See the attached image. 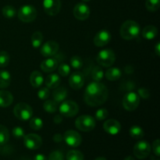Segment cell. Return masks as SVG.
<instances>
[{"label": "cell", "instance_id": "cell-50", "mask_svg": "<svg viewBox=\"0 0 160 160\" xmlns=\"http://www.w3.org/2000/svg\"><path fill=\"white\" fill-rule=\"evenodd\" d=\"M21 160H31V159H28V158H22Z\"/></svg>", "mask_w": 160, "mask_h": 160}, {"label": "cell", "instance_id": "cell-25", "mask_svg": "<svg viewBox=\"0 0 160 160\" xmlns=\"http://www.w3.org/2000/svg\"><path fill=\"white\" fill-rule=\"evenodd\" d=\"M11 83V75L7 70L0 71V88H6Z\"/></svg>", "mask_w": 160, "mask_h": 160}, {"label": "cell", "instance_id": "cell-14", "mask_svg": "<svg viewBox=\"0 0 160 160\" xmlns=\"http://www.w3.org/2000/svg\"><path fill=\"white\" fill-rule=\"evenodd\" d=\"M73 13L75 18L78 20H85L90 16V9L85 3L80 2L74 6Z\"/></svg>", "mask_w": 160, "mask_h": 160}, {"label": "cell", "instance_id": "cell-27", "mask_svg": "<svg viewBox=\"0 0 160 160\" xmlns=\"http://www.w3.org/2000/svg\"><path fill=\"white\" fill-rule=\"evenodd\" d=\"M43 42V35L40 31H35L31 36V43L34 48H40Z\"/></svg>", "mask_w": 160, "mask_h": 160}, {"label": "cell", "instance_id": "cell-43", "mask_svg": "<svg viewBox=\"0 0 160 160\" xmlns=\"http://www.w3.org/2000/svg\"><path fill=\"white\" fill-rule=\"evenodd\" d=\"M138 96L140 98H143V99H148L150 96V92L148 89L144 88H142L138 89Z\"/></svg>", "mask_w": 160, "mask_h": 160}, {"label": "cell", "instance_id": "cell-29", "mask_svg": "<svg viewBox=\"0 0 160 160\" xmlns=\"http://www.w3.org/2000/svg\"><path fill=\"white\" fill-rule=\"evenodd\" d=\"M9 133L7 128L0 124V145H4L9 142Z\"/></svg>", "mask_w": 160, "mask_h": 160}, {"label": "cell", "instance_id": "cell-24", "mask_svg": "<svg viewBox=\"0 0 160 160\" xmlns=\"http://www.w3.org/2000/svg\"><path fill=\"white\" fill-rule=\"evenodd\" d=\"M121 75L122 72L120 69L117 68V67H110L106 72L105 76H106V79L109 80V81H115L120 79L121 78Z\"/></svg>", "mask_w": 160, "mask_h": 160}, {"label": "cell", "instance_id": "cell-11", "mask_svg": "<svg viewBox=\"0 0 160 160\" xmlns=\"http://www.w3.org/2000/svg\"><path fill=\"white\" fill-rule=\"evenodd\" d=\"M63 140L69 146L73 147V148L80 146L82 142L81 134L73 130H69L64 133Z\"/></svg>", "mask_w": 160, "mask_h": 160}, {"label": "cell", "instance_id": "cell-18", "mask_svg": "<svg viewBox=\"0 0 160 160\" xmlns=\"http://www.w3.org/2000/svg\"><path fill=\"white\" fill-rule=\"evenodd\" d=\"M59 66L58 60L54 58H48L42 62L40 67L41 69L45 73H50L56 70Z\"/></svg>", "mask_w": 160, "mask_h": 160}, {"label": "cell", "instance_id": "cell-10", "mask_svg": "<svg viewBox=\"0 0 160 160\" xmlns=\"http://www.w3.org/2000/svg\"><path fill=\"white\" fill-rule=\"evenodd\" d=\"M23 144L30 150H37L42 146V139L36 134H28L23 137Z\"/></svg>", "mask_w": 160, "mask_h": 160}, {"label": "cell", "instance_id": "cell-5", "mask_svg": "<svg viewBox=\"0 0 160 160\" xmlns=\"http://www.w3.org/2000/svg\"><path fill=\"white\" fill-rule=\"evenodd\" d=\"M96 122L94 117L89 115H82L78 117L75 121V126L79 131L89 132L95 128Z\"/></svg>", "mask_w": 160, "mask_h": 160}, {"label": "cell", "instance_id": "cell-8", "mask_svg": "<svg viewBox=\"0 0 160 160\" xmlns=\"http://www.w3.org/2000/svg\"><path fill=\"white\" fill-rule=\"evenodd\" d=\"M140 103V97L136 92H130L124 95L123 98V106L126 110L134 111L138 107Z\"/></svg>", "mask_w": 160, "mask_h": 160}, {"label": "cell", "instance_id": "cell-46", "mask_svg": "<svg viewBox=\"0 0 160 160\" xmlns=\"http://www.w3.org/2000/svg\"><path fill=\"white\" fill-rule=\"evenodd\" d=\"M34 160H48L46 156L43 154H37L34 156Z\"/></svg>", "mask_w": 160, "mask_h": 160}, {"label": "cell", "instance_id": "cell-16", "mask_svg": "<svg viewBox=\"0 0 160 160\" xmlns=\"http://www.w3.org/2000/svg\"><path fill=\"white\" fill-rule=\"evenodd\" d=\"M103 129L109 134L116 135L120 133V130H121V124L118 120H114V119H109L103 123Z\"/></svg>", "mask_w": 160, "mask_h": 160}, {"label": "cell", "instance_id": "cell-15", "mask_svg": "<svg viewBox=\"0 0 160 160\" xmlns=\"http://www.w3.org/2000/svg\"><path fill=\"white\" fill-rule=\"evenodd\" d=\"M111 41V34L106 29L101 30L95 34L94 38V44L97 47H103Z\"/></svg>", "mask_w": 160, "mask_h": 160}, {"label": "cell", "instance_id": "cell-7", "mask_svg": "<svg viewBox=\"0 0 160 160\" xmlns=\"http://www.w3.org/2000/svg\"><path fill=\"white\" fill-rule=\"evenodd\" d=\"M59 112L66 117H73L78 113L79 106L75 102L72 100L63 101L59 106Z\"/></svg>", "mask_w": 160, "mask_h": 160}, {"label": "cell", "instance_id": "cell-45", "mask_svg": "<svg viewBox=\"0 0 160 160\" xmlns=\"http://www.w3.org/2000/svg\"><path fill=\"white\" fill-rule=\"evenodd\" d=\"M53 121H54L55 123H56V124H59V123H62V115H56V117H54V119H53Z\"/></svg>", "mask_w": 160, "mask_h": 160}, {"label": "cell", "instance_id": "cell-49", "mask_svg": "<svg viewBox=\"0 0 160 160\" xmlns=\"http://www.w3.org/2000/svg\"><path fill=\"white\" fill-rule=\"evenodd\" d=\"M95 160H107V159H106L105 157H102V156H101V157L96 158V159H95Z\"/></svg>", "mask_w": 160, "mask_h": 160}, {"label": "cell", "instance_id": "cell-48", "mask_svg": "<svg viewBox=\"0 0 160 160\" xmlns=\"http://www.w3.org/2000/svg\"><path fill=\"white\" fill-rule=\"evenodd\" d=\"M124 160H135V159H134V158L133 157V156H127V157L124 159Z\"/></svg>", "mask_w": 160, "mask_h": 160}, {"label": "cell", "instance_id": "cell-37", "mask_svg": "<svg viewBox=\"0 0 160 160\" xmlns=\"http://www.w3.org/2000/svg\"><path fill=\"white\" fill-rule=\"evenodd\" d=\"M58 72L59 74L62 77L68 76L69 73H70V66L67 65V63H61L58 67Z\"/></svg>", "mask_w": 160, "mask_h": 160}, {"label": "cell", "instance_id": "cell-13", "mask_svg": "<svg viewBox=\"0 0 160 160\" xmlns=\"http://www.w3.org/2000/svg\"><path fill=\"white\" fill-rule=\"evenodd\" d=\"M43 7L48 15L56 16L60 11L61 2L60 0H44Z\"/></svg>", "mask_w": 160, "mask_h": 160}, {"label": "cell", "instance_id": "cell-21", "mask_svg": "<svg viewBox=\"0 0 160 160\" xmlns=\"http://www.w3.org/2000/svg\"><path fill=\"white\" fill-rule=\"evenodd\" d=\"M142 37L147 40H152L157 36L158 29L153 25H148L142 30Z\"/></svg>", "mask_w": 160, "mask_h": 160}, {"label": "cell", "instance_id": "cell-12", "mask_svg": "<svg viewBox=\"0 0 160 160\" xmlns=\"http://www.w3.org/2000/svg\"><path fill=\"white\" fill-rule=\"evenodd\" d=\"M59 44L55 41H48L41 47L40 52L44 57H51L55 56L59 51Z\"/></svg>", "mask_w": 160, "mask_h": 160}, {"label": "cell", "instance_id": "cell-4", "mask_svg": "<svg viewBox=\"0 0 160 160\" xmlns=\"http://www.w3.org/2000/svg\"><path fill=\"white\" fill-rule=\"evenodd\" d=\"M13 113L18 120L26 121L32 117L33 109L31 106L27 103L20 102L14 106Z\"/></svg>", "mask_w": 160, "mask_h": 160}, {"label": "cell", "instance_id": "cell-20", "mask_svg": "<svg viewBox=\"0 0 160 160\" xmlns=\"http://www.w3.org/2000/svg\"><path fill=\"white\" fill-rule=\"evenodd\" d=\"M13 102V96L8 91H0V107L6 108Z\"/></svg>", "mask_w": 160, "mask_h": 160}, {"label": "cell", "instance_id": "cell-33", "mask_svg": "<svg viewBox=\"0 0 160 160\" xmlns=\"http://www.w3.org/2000/svg\"><path fill=\"white\" fill-rule=\"evenodd\" d=\"M67 160H84V155L78 150H70L67 154Z\"/></svg>", "mask_w": 160, "mask_h": 160}, {"label": "cell", "instance_id": "cell-40", "mask_svg": "<svg viewBox=\"0 0 160 160\" xmlns=\"http://www.w3.org/2000/svg\"><path fill=\"white\" fill-rule=\"evenodd\" d=\"M12 135H13V137L17 139L22 138L24 137L25 135L24 131H23V128H20V127H15V128L12 129Z\"/></svg>", "mask_w": 160, "mask_h": 160}, {"label": "cell", "instance_id": "cell-34", "mask_svg": "<svg viewBox=\"0 0 160 160\" xmlns=\"http://www.w3.org/2000/svg\"><path fill=\"white\" fill-rule=\"evenodd\" d=\"M145 6L150 12H156L160 6V0H146Z\"/></svg>", "mask_w": 160, "mask_h": 160}, {"label": "cell", "instance_id": "cell-2", "mask_svg": "<svg viewBox=\"0 0 160 160\" xmlns=\"http://www.w3.org/2000/svg\"><path fill=\"white\" fill-rule=\"evenodd\" d=\"M140 32V26L134 20H127L120 27V36L125 40H132L135 38L139 35Z\"/></svg>", "mask_w": 160, "mask_h": 160}, {"label": "cell", "instance_id": "cell-51", "mask_svg": "<svg viewBox=\"0 0 160 160\" xmlns=\"http://www.w3.org/2000/svg\"><path fill=\"white\" fill-rule=\"evenodd\" d=\"M83 2H89V1H91V0H82Z\"/></svg>", "mask_w": 160, "mask_h": 160}, {"label": "cell", "instance_id": "cell-31", "mask_svg": "<svg viewBox=\"0 0 160 160\" xmlns=\"http://www.w3.org/2000/svg\"><path fill=\"white\" fill-rule=\"evenodd\" d=\"M104 77V71L100 67H95L92 69V78L95 81H101Z\"/></svg>", "mask_w": 160, "mask_h": 160}, {"label": "cell", "instance_id": "cell-26", "mask_svg": "<svg viewBox=\"0 0 160 160\" xmlns=\"http://www.w3.org/2000/svg\"><path fill=\"white\" fill-rule=\"evenodd\" d=\"M129 134L131 137L134 139H141L145 135L143 129L141 127L137 126V125L132 126L130 128Z\"/></svg>", "mask_w": 160, "mask_h": 160}, {"label": "cell", "instance_id": "cell-22", "mask_svg": "<svg viewBox=\"0 0 160 160\" xmlns=\"http://www.w3.org/2000/svg\"><path fill=\"white\" fill-rule=\"evenodd\" d=\"M67 95H68V92H67V88H65L64 87H57L56 88H55L54 92L52 94L54 101L57 103L63 102L67 98Z\"/></svg>", "mask_w": 160, "mask_h": 160}, {"label": "cell", "instance_id": "cell-44", "mask_svg": "<svg viewBox=\"0 0 160 160\" xmlns=\"http://www.w3.org/2000/svg\"><path fill=\"white\" fill-rule=\"evenodd\" d=\"M63 140V136L60 134H56L53 136V141L56 143H59Z\"/></svg>", "mask_w": 160, "mask_h": 160}, {"label": "cell", "instance_id": "cell-1", "mask_svg": "<svg viewBox=\"0 0 160 160\" xmlns=\"http://www.w3.org/2000/svg\"><path fill=\"white\" fill-rule=\"evenodd\" d=\"M109 92L106 86L98 81L90 83L84 92V102L89 106L96 107L106 102Z\"/></svg>", "mask_w": 160, "mask_h": 160}, {"label": "cell", "instance_id": "cell-6", "mask_svg": "<svg viewBox=\"0 0 160 160\" xmlns=\"http://www.w3.org/2000/svg\"><path fill=\"white\" fill-rule=\"evenodd\" d=\"M97 62L104 67H109L115 62L116 55L112 49L106 48L98 53L96 58Z\"/></svg>", "mask_w": 160, "mask_h": 160}, {"label": "cell", "instance_id": "cell-42", "mask_svg": "<svg viewBox=\"0 0 160 160\" xmlns=\"http://www.w3.org/2000/svg\"><path fill=\"white\" fill-rule=\"evenodd\" d=\"M152 150L154 154L157 157L160 156V141L159 139H156L152 143Z\"/></svg>", "mask_w": 160, "mask_h": 160}, {"label": "cell", "instance_id": "cell-47", "mask_svg": "<svg viewBox=\"0 0 160 160\" xmlns=\"http://www.w3.org/2000/svg\"><path fill=\"white\" fill-rule=\"evenodd\" d=\"M155 53L157 56H160V44L159 42H158L156 45V47H155Z\"/></svg>", "mask_w": 160, "mask_h": 160}, {"label": "cell", "instance_id": "cell-41", "mask_svg": "<svg viewBox=\"0 0 160 160\" xmlns=\"http://www.w3.org/2000/svg\"><path fill=\"white\" fill-rule=\"evenodd\" d=\"M48 160H64L63 153L60 151H53L48 156Z\"/></svg>", "mask_w": 160, "mask_h": 160}, {"label": "cell", "instance_id": "cell-28", "mask_svg": "<svg viewBox=\"0 0 160 160\" xmlns=\"http://www.w3.org/2000/svg\"><path fill=\"white\" fill-rule=\"evenodd\" d=\"M43 108L45 112L53 113L57 110L58 105L56 102L54 100H46L43 104Z\"/></svg>", "mask_w": 160, "mask_h": 160}, {"label": "cell", "instance_id": "cell-9", "mask_svg": "<svg viewBox=\"0 0 160 160\" xmlns=\"http://www.w3.org/2000/svg\"><path fill=\"white\" fill-rule=\"evenodd\" d=\"M133 152L136 158L144 159L149 156L151 152V145L146 141H139L134 145Z\"/></svg>", "mask_w": 160, "mask_h": 160}, {"label": "cell", "instance_id": "cell-36", "mask_svg": "<svg viewBox=\"0 0 160 160\" xmlns=\"http://www.w3.org/2000/svg\"><path fill=\"white\" fill-rule=\"evenodd\" d=\"M82 59L78 56H74L70 59V65L74 69H81L83 67Z\"/></svg>", "mask_w": 160, "mask_h": 160}, {"label": "cell", "instance_id": "cell-3", "mask_svg": "<svg viewBox=\"0 0 160 160\" xmlns=\"http://www.w3.org/2000/svg\"><path fill=\"white\" fill-rule=\"evenodd\" d=\"M18 18L23 23H31L37 17V9L31 5L21 6L17 12Z\"/></svg>", "mask_w": 160, "mask_h": 160}, {"label": "cell", "instance_id": "cell-35", "mask_svg": "<svg viewBox=\"0 0 160 160\" xmlns=\"http://www.w3.org/2000/svg\"><path fill=\"white\" fill-rule=\"evenodd\" d=\"M9 60H10V56H9V54L7 52H0V67L1 68H4V67H7Z\"/></svg>", "mask_w": 160, "mask_h": 160}, {"label": "cell", "instance_id": "cell-17", "mask_svg": "<svg viewBox=\"0 0 160 160\" xmlns=\"http://www.w3.org/2000/svg\"><path fill=\"white\" fill-rule=\"evenodd\" d=\"M70 86L74 90H79L84 86V77L81 72H74L69 78Z\"/></svg>", "mask_w": 160, "mask_h": 160}, {"label": "cell", "instance_id": "cell-23", "mask_svg": "<svg viewBox=\"0 0 160 160\" xmlns=\"http://www.w3.org/2000/svg\"><path fill=\"white\" fill-rule=\"evenodd\" d=\"M30 82L34 88H40L44 82V78L41 72L33 71L30 76Z\"/></svg>", "mask_w": 160, "mask_h": 160}, {"label": "cell", "instance_id": "cell-52", "mask_svg": "<svg viewBox=\"0 0 160 160\" xmlns=\"http://www.w3.org/2000/svg\"><path fill=\"white\" fill-rule=\"evenodd\" d=\"M156 160H159V159H156Z\"/></svg>", "mask_w": 160, "mask_h": 160}, {"label": "cell", "instance_id": "cell-32", "mask_svg": "<svg viewBox=\"0 0 160 160\" xmlns=\"http://www.w3.org/2000/svg\"><path fill=\"white\" fill-rule=\"evenodd\" d=\"M29 125L34 131H40L43 128V120L39 117H33L31 118Z\"/></svg>", "mask_w": 160, "mask_h": 160}, {"label": "cell", "instance_id": "cell-38", "mask_svg": "<svg viewBox=\"0 0 160 160\" xmlns=\"http://www.w3.org/2000/svg\"><path fill=\"white\" fill-rule=\"evenodd\" d=\"M109 116V112H108V110L106 109H99L96 111L95 112V118L98 120H106V118Z\"/></svg>", "mask_w": 160, "mask_h": 160}, {"label": "cell", "instance_id": "cell-39", "mask_svg": "<svg viewBox=\"0 0 160 160\" xmlns=\"http://www.w3.org/2000/svg\"><path fill=\"white\" fill-rule=\"evenodd\" d=\"M50 95V91L49 88L47 87H44L40 88V90L38 92V96L41 100H45L49 97Z\"/></svg>", "mask_w": 160, "mask_h": 160}, {"label": "cell", "instance_id": "cell-30", "mask_svg": "<svg viewBox=\"0 0 160 160\" xmlns=\"http://www.w3.org/2000/svg\"><path fill=\"white\" fill-rule=\"evenodd\" d=\"M2 15L4 16V17L7 19H12L17 15V10H16L15 8L12 6H9V5L4 6L2 8Z\"/></svg>", "mask_w": 160, "mask_h": 160}, {"label": "cell", "instance_id": "cell-19", "mask_svg": "<svg viewBox=\"0 0 160 160\" xmlns=\"http://www.w3.org/2000/svg\"><path fill=\"white\" fill-rule=\"evenodd\" d=\"M61 83L60 77L57 73H50L45 79V85L49 89H55L59 87Z\"/></svg>", "mask_w": 160, "mask_h": 160}]
</instances>
